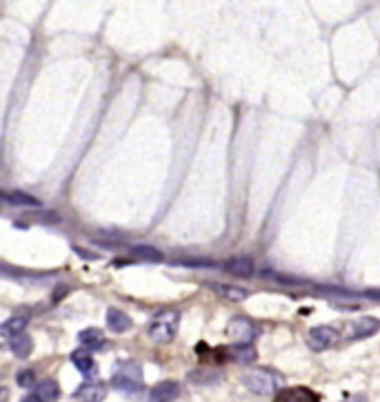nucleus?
<instances>
[{"label":"nucleus","mask_w":380,"mask_h":402,"mask_svg":"<svg viewBox=\"0 0 380 402\" xmlns=\"http://www.w3.org/2000/svg\"><path fill=\"white\" fill-rule=\"evenodd\" d=\"M69 360H71V364L76 367L82 375H87V373H92L94 371V356H92V349H76V351H71V356H69Z\"/></svg>","instance_id":"9"},{"label":"nucleus","mask_w":380,"mask_h":402,"mask_svg":"<svg viewBox=\"0 0 380 402\" xmlns=\"http://www.w3.org/2000/svg\"><path fill=\"white\" fill-rule=\"evenodd\" d=\"M5 202L14 204V207H41V200L29 196V193L24 191H5Z\"/></svg>","instance_id":"19"},{"label":"nucleus","mask_w":380,"mask_h":402,"mask_svg":"<svg viewBox=\"0 0 380 402\" xmlns=\"http://www.w3.org/2000/svg\"><path fill=\"white\" fill-rule=\"evenodd\" d=\"M242 382L249 392L258 396H269L274 392V375L269 371H249L242 375Z\"/></svg>","instance_id":"3"},{"label":"nucleus","mask_w":380,"mask_h":402,"mask_svg":"<svg viewBox=\"0 0 380 402\" xmlns=\"http://www.w3.org/2000/svg\"><path fill=\"white\" fill-rule=\"evenodd\" d=\"M9 351L14 353L16 358H27L31 351V338L27 334H18L14 338H9Z\"/></svg>","instance_id":"17"},{"label":"nucleus","mask_w":380,"mask_h":402,"mask_svg":"<svg viewBox=\"0 0 380 402\" xmlns=\"http://www.w3.org/2000/svg\"><path fill=\"white\" fill-rule=\"evenodd\" d=\"M76 400H105L107 398V389L98 382H85L78 387V392L73 394Z\"/></svg>","instance_id":"11"},{"label":"nucleus","mask_w":380,"mask_h":402,"mask_svg":"<svg viewBox=\"0 0 380 402\" xmlns=\"http://www.w3.org/2000/svg\"><path fill=\"white\" fill-rule=\"evenodd\" d=\"M131 253L136 255V258L145 260V262H163V251L156 249L154 245H133L131 247Z\"/></svg>","instance_id":"18"},{"label":"nucleus","mask_w":380,"mask_h":402,"mask_svg":"<svg viewBox=\"0 0 380 402\" xmlns=\"http://www.w3.org/2000/svg\"><path fill=\"white\" fill-rule=\"evenodd\" d=\"M105 320H107V329L114 334H125L127 329H131V318L120 309H107Z\"/></svg>","instance_id":"8"},{"label":"nucleus","mask_w":380,"mask_h":402,"mask_svg":"<svg viewBox=\"0 0 380 402\" xmlns=\"http://www.w3.org/2000/svg\"><path fill=\"white\" fill-rule=\"evenodd\" d=\"M229 356L234 358L236 362L249 364V362H254V360H256V351H254V347L247 343V345H236L234 349L229 351Z\"/></svg>","instance_id":"20"},{"label":"nucleus","mask_w":380,"mask_h":402,"mask_svg":"<svg viewBox=\"0 0 380 402\" xmlns=\"http://www.w3.org/2000/svg\"><path fill=\"white\" fill-rule=\"evenodd\" d=\"M180 265H187V267H214L212 260H207V258H185V260H180Z\"/></svg>","instance_id":"22"},{"label":"nucleus","mask_w":380,"mask_h":402,"mask_svg":"<svg viewBox=\"0 0 380 402\" xmlns=\"http://www.w3.org/2000/svg\"><path fill=\"white\" fill-rule=\"evenodd\" d=\"M212 289L216 291L220 298L231 300V302H240V300H244V298H249L247 289L236 287V285H212Z\"/></svg>","instance_id":"16"},{"label":"nucleus","mask_w":380,"mask_h":402,"mask_svg":"<svg viewBox=\"0 0 380 402\" xmlns=\"http://www.w3.org/2000/svg\"><path fill=\"white\" fill-rule=\"evenodd\" d=\"M60 396V389L54 380H43L36 385V392L24 396V402H45V400H56Z\"/></svg>","instance_id":"6"},{"label":"nucleus","mask_w":380,"mask_h":402,"mask_svg":"<svg viewBox=\"0 0 380 402\" xmlns=\"http://www.w3.org/2000/svg\"><path fill=\"white\" fill-rule=\"evenodd\" d=\"M380 329V322L376 318H358L351 325V338H370Z\"/></svg>","instance_id":"14"},{"label":"nucleus","mask_w":380,"mask_h":402,"mask_svg":"<svg viewBox=\"0 0 380 402\" xmlns=\"http://www.w3.org/2000/svg\"><path fill=\"white\" fill-rule=\"evenodd\" d=\"M16 382H18V387H22V389H36V373H34L31 369H22V371H18V375H16Z\"/></svg>","instance_id":"21"},{"label":"nucleus","mask_w":380,"mask_h":402,"mask_svg":"<svg viewBox=\"0 0 380 402\" xmlns=\"http://www.w3.org/2000/svg\"><path fill=\"white\" fill-rule=\"evenodd\" d=\"M276 400H280V402H314V400H318V396L314 392L302 389V387H293V389H285V392L276 394Z\"/></svg>","instance_id":"10"},{"label":"nucleus","mask_w":380,"mask_h":402,"mask_svg":"<svg viewBox=\"0 0 380 402\" xmlns=\"http://www.w3.org/2000/svg\"><path fill=\"white\" fill-rule=\"evenodd\" d=\"M336 329L334 327H327V325H321V327H314L309 336H307V343L314 351H325L329 349L334 343H336Z\"/></svg>","instance_id":"4"},{"label":"nucleus","mask_w":380,"mask_h":402,"mask_svg":"<svg viewBox=\"0 0 380 402\" xmlns=\"http://www.w3.org/2000/svg\"><path fill=\"white\" fill-rule=\"evenodd\" d=\"M112 387L118 392L136 394L142 389V367L136 360H125L116 367V373L112 375Z\"/></svg>","instance_id":"1"},{"label":"nucleus","mask_w":380,"mask_h":402,"mask_svg":"<svg viewBox=\"0 0 380 402\" xmlns=\"http://www.w3.org/2000/svg\"><path fill=\"white\" fill-rule=\"evenodd\" d=\"M227 332H229V338L234 340L236 345H247L254 338V325L247 318H234L229 322Z\"/></svg>","instance_id":"5"},{"label":"nucleus","mask_w":380,"mask_h":402,"mask_svg":"<svg viewBox=\"0 0 380 402\" xmlns=\"http://www.w3.org/2000/svg\"><path fill=\"white\" fill-rule=\"evenodd\" d=\"M180 396V389H178V382H171V380H167V382H161V385H156L152 392H149V398L152 400H176Z\"/></svg>","instance_id":"12"},{"label":"nucleus","mask_w":380,"mask_h":402,"mask_svg":"<svg viewBox=\"0 0 380 402\" xmlns=\"http://www.w3.org/2000/svg\"><path fill=\"white\" fill-rule=\"evenodd\" d=\"M27 322H29L27 315H14V318H9V320H5L3 325H0V336L7 338V340L14 338V336H18V334L24 332Z\"/></svg>","instance_id":"13"},{"label":"nucleus","mask_w":380,"mask_h":402,"mask_svg":"<svg viewBox=\"0 0 380 402\" xmlns=\"http://www.w3.org/2000/svg\"><path fill=\"white\" fill-rule=\"evenodd\" d=\"M78 340H80L82 347L98 351V349H103V345H105V334L101 332V329H82Z\"/></svg>","instance_id":"15"},{"label":"nucleus","mask_w":380,"mask_h":402,"mask_svg":"<svg viewBox=\"0 0 380 402\" xmlns=\"http://www.w3.org/2000/svg\"><path fill=\"white\" fill-rule=\"evenodd\" d=\"M225 269L231 276H238V278H251L254 276V260L251 258H244V255H236V258H229L225 262Z\"/></svg>","instance_id":"7"},{"label":"nucleus","mask_w":380,"mask_h":402,"mask_svg":"<svg viewBox=\"0 0 380 402\" xmlns=\"http://www.w3.org/2000/svg\"><path fill=\"white\" fill-rule=\"evenodd\" d=\"M176 332H178V313L176 311L156 313L154 320L149 322V329H147V334H149L154 343H161V345L171 343V340L176 338Z\"/></svg>","instance_id":"2"}]
</instances>
